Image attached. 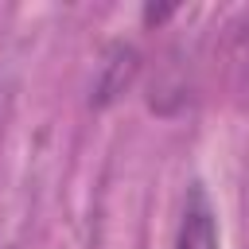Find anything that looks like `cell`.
Returning a JSON list of instances; mask_svg holds the SVG:
<instances>
[{
  "mask_svg": "<svg viewBox=\"0 0 249 249\" xmlns=\"http://www.w3.org/2000/svg\"><path fill=\"white\" fill-rule=\"evenodd\" d=\"M175 249H218V214L202 191V183H191L175 230Z\"/></svg>",
  "mask_w": 249,
  "mask_h": 249,
  "instance_id": "cell-1",
  "label": "cell"
}]
</instances>
